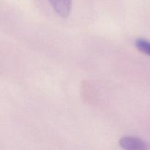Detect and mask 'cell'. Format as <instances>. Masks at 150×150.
Wrapping results in <instances>:
<instances>
[{"label":"cell","mask_w":150,"mask_h":150,"mask_svg":"<svg viewBox=\"0 0 150 150\" xmlns=\"http://www.w3.org/2000/svg\"><path fill=\"white\" fill-rule=\"evenodd\" d=\"M120 145L122 149L127 150H145L149 149L148 144L143 139L136 136H124L120 140Z\"/></svg>","instance_id":"obj_1"},{"label":"cell","mask_w":150,"mask_h":150,"mask_svg":"<svg viewBox=\"0 0 150 150\" xmlns=\"http://www.w3.org/2000/svg\"><path fill=\"white\" fill-rule=\"evenodd\" d=\"M54 11L63 18L67 17L71 10L72 0H48Z\"/></svg>","instance_id":"obj_2"},{"label":"cell","mask_w":150,"mask_h":150,"mask_svg":"<svg viewBox=\"0 0 150 150\" xmlns=\"http://www.w3.org/2000/svg\"><path fill=\"white\" fill-rule=\"evenodd\" d=\"M136 47L141 52L144 53V54H146V55L150 57V42L146 40L143 39V38H139V39L136 40Z\"/></svg>","instance_id":"obj_3"}]
</instances>
